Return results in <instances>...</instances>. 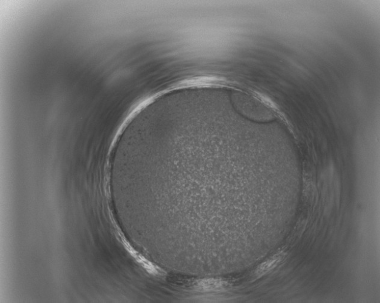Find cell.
<instances>
[{"instance_id":"cell-1","label":"cell","mask_w":380,"mask_h":303,"mask_svg":"<svg viewBox=\"0 0 380 303\" xmlns=\"http://www.w3.org/2000/svg\"><path fill=\"white\" fill-rule=\"evenodd\" d=\"M284 255L282 253L275 255L260 265L255 271V275L260 278L273 270L282 261Z\"/></svg>"}]
</instances>
